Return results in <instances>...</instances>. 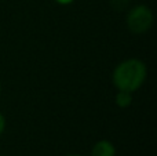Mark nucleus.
I'll list each match as a JSON object with an SVG mask.
<instances>
[{
    "mask_svg": "<svg viewBox=\"0 0 157 156\" xmlns=\"http://www.w3.org/2000/svg\"><path fill=\"white\" fill-rule=\"evenodd\" d=\"M147 66L139 58H127L119 62L112 72V83L117 90L135 93L145 84Z\"/></svg>",
    "mask_w": 157,
    "mask_h": 156,
    "instance_id": "obj_1",
    "label": "nucleus"
},
{
    "mask_svg": "<svg viewBox=\"0 0 157 156\" xmlns=\"http://www.w3.org/2000/svg\"><path fill=\"white\" fill-rule=\"evenodd\" d=\"M153 22H155V14H153L152 8L147 7L146 4L135 6L125 15L127 29L132 35H144V33H146L153 26Z\"/></svg>",
    "mask_w": 157,
    "mask_h": 156,
    "instance_id": "obj_2",
    "label": "nucleus"
},
{
    "mask_svg": "<svg viewBox=\"0 0 157 156\" xmlns=\"http://www.w3.org/2000/svg\"><path fill=\"white\" fill-rule=\"evenodd\" d=\"M116 146L109 140H99L92 145L90 156H116Z\"/></svg>",
    "mask_w": 157,
    "mask_h": 156,
    "instance_id": "obj_3",
    "label": "nucleus"
},
{
    "mask_svg": "<svg viewBox=\"0 0 157 156\" xmlns=\"http://www.w3.org/2000/svg\"><path fill=\"white\" fill-rule=\"evenodd\" d=\"M132 94L130 91H121L117 90L116 96H114V104L117 105L119 108H128L131 104H132Z\"/></svg>",
    "mask_w": 157,
    "mask_h": 156,
    "instance_id": "obj_4",
    "label": "nucleus"
},
{
    "mask_svg": "<svg viewBox=\"0 0 157 156\" xmlns=\"http://www.w3.org/2000/svg\"><path fill=\"white\" fill-rule=\"evenodd\" d=\"M130 0H110V6L116 11H124L128 7Z\"/></svg>",
    "mask_w": 157,
    "mask_h": 156,
    "instance_id": "obj_5",
    "label": "nucleus"
},
{
    "mask_svg": "<svg viewBox=\"0 0 157 156\" xmlns=\"http://www.w3.org/2000/svg\"><path fill=\"white\" fill-rule=\"evenodd\" d=\"M6 124H7V122H6V116L3 115V112H0V135L4 133Z\"/></svg>",
    "mask_w": 157,
    "mask_h": 156,
    "instance_id": "obj_6",
    "label": "nucleus"
},
{
    "mask_svg": "<svg viewBox=\"0 0 157 156\" xmlns=\"http://www.w3.org/2000/svg\"><path fill=\"white\" fill-rule=\"evenodd\" d=\"M55 2L61 6H68V4H71V3H73L75 0H55Z\"/></svg>",
    "mask_w": 157,
    "mask_h": 156,
    "instance_id": "obj_7",
    "label": "nucleus"
},
{
    "mask_svg": "<svg viewBox=\"0 0 157 156\" xmlns=\"http://www.w3.org/2000/svg\"><path fill=\"white\" fill-rule=\"evenodd\" d=\"M65 156H86V155H80V154H68Z\"/></svg>",
    "mask_w": 157,
    "mask_h": 156,
    "instance_id": "obj_8",
    "label": "nucleus"
},
{
    "mask_svg": "<svg viewBox=\"0 0 157 156\" xmlns=\"http://www.w3.org/2000/svg\"><path fill=\"white\" fill-rule=\"evenodd\" d=\"M0 96H2V83H0Z\"/></svg>",
    "mask_w": 157,
    "mask_h": 156,
    "instance_id": "obj_9",
    "label": "nucleus"
},
{
    "mask_svg": "<svg viewBox=\"0 0 157 156\" xmlns=\"http://www.w3.org/2000/svg\"><path fill=\"white\" fill-rule=\"evenodd\" d=\"M0 156H4V155H0Z\"/></svg>",
    "mask_w": 157,
    "mask_h": 156,
    "instance_id": "obj_10",
    "label": "nucleus"
}]
</instances>
